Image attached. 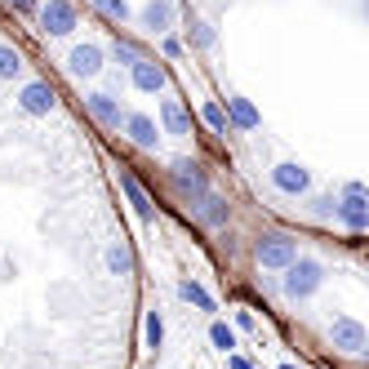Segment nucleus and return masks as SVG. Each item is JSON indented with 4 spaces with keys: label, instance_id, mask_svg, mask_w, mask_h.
Instances as JSON below:
<instances>
[{
    "label": "nucleus",
    "instance_id": "22",
    "mask_svg": "<svg viewBox=\"0 0 369 369\" xmlns=\"http://www.w3.org/2000/svg\"><path fill=\"white\" fill-rule=\"evenodd\" d=\"M107 267H111L116 276H125V272H129V249H125V245H111V249H107Z\"/></svg>",
    "mask_w": 369,
    "mask_h": 369
},
{
    "label": "nucleus",
    "instance_id": "29",
    "mask_svg": "<svg viewBox=\"0 0 369 369\" xmlns=\"http://www.w3.org/2000/svg\"><path fill=\"white\" fill-rule=\"evenodd\" d=\"M9 5H13V9H31V5H36V0H9Z\"/></svg>",
    "mask_w": 369,
    "mask_h": 369
},
{
    "label": "nucleus",
    "instance_id": "24",
    "mask_svg": "<svg viewBox=\"0 0 369 369\" xmlns=\"http://www.w3.org/2000/svg\"><path fill=\"white\" fill-rule=\"evenodd\" d=\"M147 343H152V347H160V316H156V312L147 316Z\"/></svg>",
    "mask_w": 369,
    "mask_h": 369
},
{
    "label": "nucleus",
    "instance_id": "28",
    "mask_svg": "<svg viewBox=\"0 0 369 369\" xmlns=\"http://www.w3.org/2000/svg\"><path fill=\"white\" fill-rule=\"evenodd\" d=\"M231 369H254L249 360H241V356H231Z\"/></svg>",
    "mask_w": 369,
    "mask_h": 369
},
{
    "label": "nucleus",
    "instance_id": "14",
    "mask_svg": "<svg viewBox=\"0 0 369 369\" xmlns=\"http://www.w3.org/2000/svg\"><path fill=\"white\" fill-rule=\"evenodd\" d=\"M89 111H94L103 125H121V107H116L111 94H89Z\"/></svg>",
    "mask_w": 369,
    "mask_h": 369
},
{
    "label": "nucleus",
    "instance_id": "21",
    "mask_svg": "<svg viewBox=\"0 0 369 369\" xmlns=\"http://www.w3.org/2000/svg\"><path fill=\"white\" fill-rule=\"evenodd\" d=\"M200 116H205V125H209L214 133H227V111L218 107V103H205V111H200Z\"/></svg>",
    "mask_w": 369,
    "mask_h": 369
},
{
    "label": "nucleus",
    "instance_id": "9",
    "mask_svg": "<svg viewBox=\"0 0 369 369\" xmlns=\"http://www.w3.org/2000/svg\"><path fill=\"white\" fill-rule=\"evenodd\" d=\"M129 67H133V85H138L143 94H156V89L165 85V67H156V62H147V58H133Z\"/></svg>",
    "mask_w": 369,
    "mask_h": 369
},
{
    "label": "nucleus",
    "instance_id": "27",
    "mask_svg": "<svg viewBox=\"0 0 369 369\" xmlns=\"http://www.w3.org/2000/svg\"><path fill=\"white\" fill-rule=\"evenodd\" d=\"M334 209H338L334 200H316V218H334Z\"/></svg>",
    "mask_w": 369,
    "mask_h": 369
},
{
    "label": "nucleus",
    "instance_id": "7",
    "mask_svg": "<svg viewBox=\"0 0 369 369\" xmlns=\"http://www.w3.org/2000/svg\"><path fill=\"white\" fill-rule=\"evenodd\" d=\"M54 103L58 98H54V89H49L45 80H31V85L23 89V111H31V116H49Z\"/></svg>",
    "mask_w": 369,
    "mask_h": 369
},
{
    "label": "nucleus",
    "instance_id": "26",
    "mask_svg": "<svg viewBox=\"0 0 369 369\" xmlns=\"http://www.w3.org/2000/svg\"><path fill=\"white\" fill-rule=\"evenodd\" d=\"M196 40H200V45H214V27H205V23H196Z\"/></svg>",
    "mask_w": 369,
    "mask_h": 369
},
{
    "label": "nucleus",
    "instance_id": "19",
    "mask_svg": "<svg viewBox=\"0 0 369 369\" xmlns=\"http://www.w3.org/2000/svg\"><path fill=\"white\" fill-rule=\"evenodd\" d=\"M178 294H182V298H187V303H196L200 312H214V298H209L205 290H200V285H192V280H182V285H178Z\"/></svg>",
    "mask_w": 369,
    "mask_h": 369
},
{
    "label": "nucleus",
    "instance_id": "10",
    "mask_svg": "<svg viewBox=\"0 0 369 369\" xmlns=\"http://www.w3.org/2000/svg\"><path fill=\"white\" fill-rule=\"evenodd\" d=\"M121 187H125L129 205L138 209V218H143V223H152V218H156V205H152V196H147V192L138 187V178H133V174H121Z\"/></svg>",
    "mask_w": 369,
    "mask_h": 369
},
{
    "label": "nucleus",
    "instance_id": "3",
    "mask_svg": "<svg viewBox=\"0 0 369 369\" xmlns=\"http://www.w3.org/2000/svg\"><path fill=\"white\" fill-rule=\"evenodd\" d=\"M343 218V223L351 231H365L369 227V205H365V182H347V196H343V205L334 209Z\"/></svg>",
    "mask_w": 369,
    "mask_h": 369
},
{
    "label": "nucleus",
    "instance_id": "20",
    "mask_svg": "<svg viewBox=\"0 0 369 369\" xmlns=\"http://www.w3.org/2000/svg\"><path fill=\"white\" fill-rule=\"evenodd\" d=\"M94 9H98V13H107V18H116V23H125V18H129V5H125V0H94Z\"/></svg>",
    "mask_w": 369,
    "mask_h": 369
},
{
    "label": "nucleus",
    "instance_id": "5",
    "mask_svg": "<svg viewBox=\"0 0 369 369\" xmlns=\"http://www.w3.org/2000/svg\"><path fill=\"white\" fill-rule=\"evenodd\" d=\"M329 338H334V347H343L347 356H360V351H365V329L356 321H334Z\"/></svg>",
    "mask_w": 369,
    "mask_h": 369
},
{
    "label": "nucleus",
    "instance_id": "25",
    "mask_svg": "<svg viewBox=\"0 0 369 369\" xmlns=\"http://www.w3.org/2000/svg\"><path fill=\"white\" fill-rule=\"evenodd\" d=\"M133 58H138V49L125 45V40H116V62H133Z\"/></svg>",
    "mask_w": 369,
    "mask_h": 369
},
{
    "label": "nucleus",
    "instance_id": "8",
    "mask_svg": "<svg viewBox=\"0 0 369 369\" xmlns=\"http://www.w3.org/2000/svg\"><path fill=\"white\" fill-rule=\"evenodd\" d=\"M67 62H72L76 76H98V72H103V49H98V45H76Z\"/></svg>",
    "mask_w": 369,
    "mask_h": 369
},
{
    "label": "nucleus",
    "instance_id": "23",
    "mask_svg": "<svg viewBox=\"0 0 369 369\" xmlns=\"http://www.w3.org/2000/svg\"><path fill=\"white\" fill-rule=\"evenodd\" d=\"M209 338H214V347H223V351L236 347V334H231L227 325H214V329H209Z\"/></svg>",
    "mask_w": 369,
    "mask_h": 369
},
{
    "label": "nucleus",
    "instance_id": "13",
    "mask_svg": "<svg viewBox=\"0 0 369 369\" xmlns=\"http://www.w3.org/2000/svg\"><path fill=\"white\" fill-rule=\"evenodd\" d=\"M129 138L138 143V147H147V152H152V147L160 143V133H156V125L147 121V116H129Z\"/></svg>",
    "mask_w": 369,
    "mask_h": 369
},
{
    "label": "nucleus",
    "instance_id": "17",
    "mask_svg": "<svg viewBox=\"0 0 369 369\" xmlns=\"http://www.w3.org/2000/svg\"><path fill=\"white\" fill-rule=\"evenodd\" d=\"M231 121H236L241 129H258V111H254V103H249V98H231Z\"/></svg>",
    "mask_w": 369,
    "mask_h": 369
},
{
    "label": "nucleus",
    "instance_id": "15",
    "mask_svg": "<svg viewBox=\"0 0 369 369\" xmlns=\"http://www.w3.org/2000/svg\"><path fill=\"white\" fill-rule=\"evenodd\" d=\"M200 218H205L209 227H223V223H227V200L205 192V200H200Z\"/></svg>",
    "mask_w": 369,
    "mask_h": 369
},
{
    "label": "nucleus",
    "instance_id": "16",
    "mask_svg": "<svg viewBox=\"0 0 369 369\" xmlns=\"http://www.w3.org/2000/svg\"><path fill=\"white\" fill-rule=\"evenodd\" d=\"M160 116H165V125H170V133H192V121H187V111H182L178 103H160Z\"/></svg>",
    "mask_w": 369,
    "mask_h": 369
},
{
    "label": "nucleus",
    "instance_id": "11",
    "mask_svg": "<svg viewBox=\"0 0 369 369\" xmlns=\"http://www.w3.org/2000/svg\"><path fill=\"white\" fill-rule=\"evenodd\" d=\"M174 174H178V182L187 192H196V196H205V187H209V178H205V170H200L196 160H178L174 165Z\"/></svg>",
    "mask_w": 369,
    "mask_h": 369
},
{
    "label": "nucleus",
    "instance_id": "30",
    "mask_svg": "<svg viewBox=\"0 0 369 369\" xmlns=\"http://www.w3.org/2000/svg\"><path fill=\"white\" fill-rule=\"evenodd\" d=\"M280 369H294V365H280Z\"/></svg>",
    "mask_w": 369,
    "mask_h": 369
},
{
    "label": "nucleus",
    "instance_id": "6",
    "mask_svg": "<svg viewBox=\"0 0 369 369\" xmlns=\"http://www.w3.org/2000/svg\"><path fill=\"white\" fill-rule=\"evenodd\" d=\"M272 182H276L285 196H303V192L312 187L307 170H298V165H276V170H272Z\"/></svg>",
    "mask_w": 369,
    "mask_h": 369
},
{
    "label": "nucleus",
    "instance_id": "18",
    "mask_svg": "<svg viewBox=\"0 0 369 369\" xmlns=\"http://www.w3.org/2000/svg\"><path fill=\"white\" fill-rule=\"evenodd\" d=\"M18 72H23V58H18V49L0 45V80H13Z\"/></svg>",
    "mask_w": 369,
    "mask_h": 369
},
{
    "label": "nucleus",
    "instance_id": "4",
    "mask_svg": "<svg viewBox=\"0 0 369 369\" xmlns=\"http://www.w3.org/2000/svg\"><path fill=\"white\" fill-rule=\"evenodd\" d=\"M254 254H258V263H263V267H285L290 258H298V249H294V241H290V236H263Z\"/></svg>",
    "mask_w": 369,
    "mask_h": 369
},
{
    "label": "nucleus",
    "instance_id": "1",
    "mask_svg": "<svg viewBox=\"0 0 369 369\" xmlns=\"http://www.w3.org/2000/svg\"><path fill=\"white\" fill-rule=\"evenodd\" d=\"M321 280H325L321 263H312V258H290V263H285V294H290V298L316 294V290H321Z\"/></svg>",
    "mask_w": 369,
    "mask_h": 369
},
{
    "label": "nucleus",
    "instance_id": "2",
    "mask_svg": "<svg viewBox=\"0 0 369 369\" xmlns=\"http://www.w3.org/2000/svg\"><path fill=\"white\" fill-rule=\"evenodd\" d=\"M40 27L49 36H72L76 31V5L72 0H45L40 5Z\"/></svg>",
    "mask_w": 369,
    "mask_h": 369
},
{
    "label": "nucleus",
    "instance_id": "12",
    "mask_svg": "<svg viewBox=\"0 0 369 369\" xmlns=\"http://www.w3.org/2000/svg\"><path fill=\"white\" fill-rule=\"evenodd\" d=\"M143 23L152 31H170L174 27V5H170V0H152V5L143 9Z\"/></svg>",
    "mask_w": 369,
    "mask_h": 369
}]
</instances>
